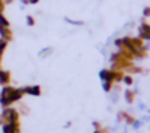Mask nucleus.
I'll list each match as a JSON object with an SVG mask.
<instances>
[{
  "mask_svg": "<svg viewBox=\"0 0 150 133\" xmlns=\"http://www.w3.org/2000/svg\"><path fill=\"white\" fill-rule=\"evenodd\" d=\"M0 117H1V120H3L4 123H16V122H19L21 114H19V111H18L16 108L6 107V108H3Z\"/></svg>",
  "mask_w": 150,
  "mask_h": 133,
  "instance_id": "obj_1",
  "label": "nucleus"
},
{
  "mask_svg": "<svg viewBox=\"0 0 150 133\" xmlns=\"http://www.w3.org/2000/svg\"><path fill=\"white\" fill-rule=\"evenodd\" d=\"M139 37L143 41H150V24L146 19H143L139 26Z\"/></svg>",
  "mask_w": 150,
  "mask_h": 133,
  "instance_id": "obj_2",
  "label": "nucleus"
},
{
  "mask_svg": "<svg viewBox=\"0 0 150 133\" xmlns=\"http://www.w3.org/2000/svg\"><path fill=\"white\" fill-rule=\"evenodd\" d=\"M117 72H118V70H112V69H102V70L99 72V78L102 79V82H105V81H112V82L115 84Z\"/></svg>",
  "mask_w": 150,
  "mask_h": 133,
  "instance_id": "obj_3",
  "label": "nucleus"
},
{
  "mask_svg": "<svg viewBox=\"0 0 150 133\" xmlns=\"http://www.w3.org/2000/svg\"><path fill=\"white\" fill-rule=\"evenodd\" d=\"M3 133H21V123H3L1 124Z\"/></svg>",
  "mask_w": 150,
  "mask_h": 133,
  "instance_id": "obj_4",
  "label": "nucleus"
},
{
  "mask_svg": "<svg viewBox=\"0 0 150 133\" xmlns=\"http://www.w3.org/2000/svg\"><path fill=\"white\" fill-rule=\"evenodd\" d=\"M117 119H118V122H125L127 124H133V123L136 122L134 116H131V114L127 113V111H120L118 116H117Z\"/></svg>",
  "mask_w": 150,
  "mask_h": 133,
  "instance_id": "obj_5",
  "label": "nucleus"
},
{
  "mask_svg": "<svg viewBox=\"0 0 150 133\" xmlns=\"http://www.w3.org/2000/svg\"><path fill=\"white\" fill-rule=\"evenodd\" d=\"M23 95H25L23 88H15V89H13V92L10 94L9 99H10V102L13 104V102H18V101H21V99L23 98Z\"/></svg>",
  "mask_w": 150,
  "mask_h": 133,
  "instance_id": "obj_6",
  "label": "nucleus"
},
{
  "mask_svg": "<svg viewBox=\"0 0 150 133\" xmlns=\"http://www.w3.org/2000/svg\"><path fill=\"white\" fill-rule=\"evenodd\" d=\"M23 92L25 95H34V97H40L41 95V87L40 85H28V87H23Z\"/></svg>",
  "mask_w": 150,
  "mask_h": 133,
  "instance_id": "obj_7",
  "label": "nucleus"
},
{
  "mask_svg": "<svg viewBox=\"0 0 150 133\" xmlns=\"http://www.w3.org/2000/svg\"><path fill=\"white\" fill-rule=\"evenodd\" d=\"M9 84H10V73H9L7 70L0 69V85L6 87V85H9Z\"/></svg>",
  "mask_w": 150,
  "mask_h": 133,
  "instance_id": "obj_8",
  "label": "nucleus"
},
{
  "mask_svg": "<svg viewBox=\"0 0 150 133\" xmlns=\"http://www.w3.org/2000/svg\"><path fill=\"white\" fill-rule=\"evenodd\" d=\"M136 95H137V92H136V91H133V89H125V92H124L125 102L133 104V102H134V99H136Z\"/></svg>",
  "mask_w": 150,
  "mask_h": 133,
  "instance_id": "obj_9",
  "label": "nucleus"
},
{
  "mask_svg": "<svg viewBox=\"0 0 150 133\" xmlns=\"http://www.w3.org/2000/svg\"><path fill=\"white\" fill-rule=\"evenodd\" d=\"M0 38H3V40H6L7 43L12 40V31H10V28H3V26H0Z\"/></svg>",
  "mask_w": 150,
  "mask_h": 133,
  "instance_id": "obj_10",
  "label": "nucleus"
},
{
  "mask_svg": "<svg viewBox=\"0 0 150 133\" xmlns=\"http://www.w3.org/2000/svg\"><path fill=\"white\" fill-rule=\"evenodd\" d=\"M13 87H10V85H6V87H3L1 89V92H0V98H9L10 97V94L13 92Z\"/></svg>",
  "mask_w": 150,
  "mask_h": 133,
  "instance_id": "obj_11",
  "label": "nucleus"
},
{
  "mask_svg": "<svg viewBox=\"0 0 150 133\" xmlns=\"http://www.w3.org/2000/svg\"><path fill=\"white\" fill-rule=\"evenodd\" d=\"M121 82H124L127 87H131V85L134 84V79H133V76H131V75L124 73V76H122V81H121Z\"/></svg>",
  "mask_w": 150,
  "mask_h": 133,
  "instance_id": "obj_12",
  "label": "nucleus"
},
{
  "mask_svg": "<svg viewBox=\"0 0 150 133\" xmlns=\"http://www.w3.org/2000/svg\"><path fill=\"white\" fill-rule=\"evenodd\" d=\"M102 88L105 92H109L111 89L114 88V82L112 81H105V82H102Z\"/></svg>",
  "mask_w": 150,
  "mask_h": 133,
  "instance_id": "obj_13",
  "label": "nucleus"
},
{
  "mask_svg": "<svg viewBox=\"0 0 150 133\" xmlns=\"http://www.w3.org/2000/svg\"><path fill=\"white\" fill-rule=\"evenodd\" d=\"M0 26H3V28H10V22H9L3 15H0Z\"/></svg>",
  "mask_w": 150,
  "mask_h": 133,
  "instance_id": "obj_14",
  "label": "nucleus"
},
{
  "mask_svg": "<svg viewBox=\"0 0 150 133\" xmlns=\"http://www.w3.org/2000/svg\"><path fill=\"white\" fill-rule=\"evenodd\" d=\"M6 47H7V41H6V40H3V38H0V54H3V53H4Z\"/></svg>",
  "mask_w": 150,
  "mask_h": 133,
  "instance_id": "obj_15",
  "label": "nucleus"
},
{
  "mask_svg": "<svg viewBox=\"0 0 150 133\" xmlns=\"http://www.w3.org/2000/svg\"><path fill=\"white\" fill-rule=\"evenodd\" d=\"M26 25H28V26H34V25H35V19H34L31 15L26 16Z\"/></svg>",
  "mask_w": 150,
  "mask_h": 133,
  "instance_id": "obj_16",
  "label": "nucleus"
},
{
  "mask_svg": "<svg viewBox=\"0 0 150 133\" xmlns=\"http://www.w3.org/2000/svg\"><path fill=\"white\" fill-rule=\"evenodd\" d=\"M51 51H52V48H51V47H48V48L42 50V51L40 53V56H41V57H45V56H48V54H51Z\"/></svg>",
  "mask_w": 150,
  "mask_h": 133,
  "instance_id": "obj_17",
  "label": "nucleus"
},
{
  "mask_svg": "<svg viewBox=\"0 0 150 133\" xmlns=\"http://www.w3.org/2000/svg\"><path fill=\"white\" fill-rule=\"evenodd\" d=\"M143 16L144 18H150V6H146L143 9Z\"/></svg>",
  "mask_w": 150,
  "mask_h": 133,
  "instance_id": "obj_18",
  "label": "nucleus"
},
{
  "mask_svg": "<svg viewBox=\"0 0 150 133\" xmlns=\"http://www.w3.org/2000/svg\"><path fill=\"white\" fill-rule=\"evenodd\" d=\"M93 127H95V130H99V129H102V124L98 122H93Z\"/></svg>",
  "mask_w": 150,
  "mask_h": 133,
  "instance_id": "obj_19",
  "label": "nucleus"
},
{
  "mask_svg": "<svg viewBox=\"0 0 150 133\" xmlns=\"http://www.w3.org/2000/svg\"><path fill=\"white\" fill-rule=\"evenodd\" d=\"M131 126H133V127H134V129H139V127H140V126H142V123H140V122H139V120H136V122H134V123H133V124H131Z\"/></svg>",
  "mask_w": 150,
  "mask_h": 133,
  "instance_id": "obj_20",
  "label": "nucleus"
},
{
  "mask_svg": "<svg viewBox=\"0 0 150 133\" xmlns=\"http://www.w3.org/2000/svg\"><path fill=\"white\" fill-rule=\"evenodd\" d=\"M3 9H4V3L3 0H0V15H3Z\"/></svg>",
  "mask_w": 150,
  "mask_h": 133,
  "instance_id": "obj_21",
  "label": "nucleus"
},
{
  "mask_svg": "<svg viewBox=\"0 0 150 133\" xmlns=\"http://www.w3.org/2000/svg\"><path fill=\"white\" fill-rule=\"evenodd\" d=\"M40 0H28V4H37Z\"/></svg>",
  "mask_w": 150,
  "mask_h": 133,
  "instance_id": "obj_22",
  "label": "nucleus"
},
{
  "mask_svg": "<svg viewBox=\"0 0 150 133\" xmlns=\"http://www.w3.org/2000/svg\"><path fill=\"white\" fill-rule=\"evenodd\" d=\"M12 1H13V0H3V3H4V4H10Z\"/></svg>",
  "mask_w": 150,
  "mask_h": 133,
  "instance_id": "obj_23",
  "label": "nucleus"
},
{
  "mask_svg": "<svg viewBox=\"0 0 150 133\" xmlns=\"http://www.w3.org/2000/svg\"><path fill=\"white\" fill-rule=\"evenodd\" d=\"M1 56H3V54H0V63H1Z\"/></svg>",
  "mask_w": 150,
  "mask_h": 133,
  "instance_id": "obj_24",
  "label": "nucleus"
}]
</instances>
